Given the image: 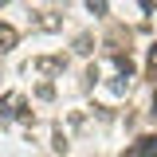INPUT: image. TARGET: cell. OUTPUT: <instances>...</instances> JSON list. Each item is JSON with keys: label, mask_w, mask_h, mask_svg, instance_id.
<instances>
[{"label": "cell", "mask_w": 157, "mask_h": 157, "mask_svg": "<svg viewBox=\"0 0 157 157\" xmlns=\"http://www.w3.org/2000/svg\"><path fill=\"white\" fill-rule=\"evenodd\" d=\"M8 47H16V32L8 24H0V51H8Z\"/></svg>", "instance_id": "cell-1"}, {"label": "cell", "mask_w": 157, "mask_h": 157, "mask_svg": "<svg viewBox=\"0 0 157 157\" xmlns=\"http://www.w3.org/2000/svg\"><path fill=\"white\" fill-rule=\"evenodd\" d=\"M86 8H90V12H98V16H102V12H106V0H86Z\"/></svg>", "instance_id": "cell-2"}, {"label": "cell", "mask_w": 157, "mask_h": 157, "mask_svg": "<svg viewBox=\"0 0 157 157\" xmlns=\"http://www.w3.org/2000/svg\"><path fill=\"white\" fill-rule=\"evenodd\" d=\"M149 67H153V71H157V43H153V47H149Z\"/></svg>", "instance_id": "cell-3"}, {"label": "cell", "mask_w": 157, "mask_h": 157, "mask_svg": "<svg viewBox=\"0 0 157 157\" xmlns=\"http://www.w3.org/2000/svg\"><path fill=\"white\" fill-rule=\"evenodd\" d=\"M0 4H8V0H0Z\"/></svg>", "instance_id": "cell-4"}]
</instances>
